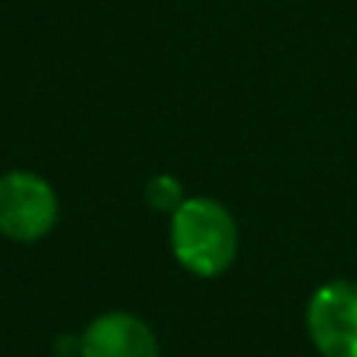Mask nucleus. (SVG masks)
Wrapping results in <instances>:
<instances>
[{
	"mask_svg": "<svg viewBox=\"0 0 357 357\" xmlns=\"http://www.w3.org/2000/svg\"><path fill=\"white\" fill-rule=\"evenodd\" d=\"M57 225V196L45 177L10 171L0 177V234L20 243L41 241Z\"/></svg>",
	"mask_w": 357,
	"mask_h": 357,
	"instance_id": "nucleus-2",
	"label": "nucleus"
},
{
	"mask_svg": "<svg viewBox=\"0 0 357 357\" xmlns=\"http://www.w3.org/2000/svg\"><path fill=\"white\" fill-rule=\"evenodd\" d=\"M171 250L193 275H218L237 253L234 218L215 199H183L171 212Z\"/></svg>",
	"mask_w": 357,
	"mask_h": 357,
	"instance_id": "nucleus-1",
	"label": "nucleus"
},
{
	"mask_svg": "<svg viewBox=\"0 0 357 357\" xmlns=\"http://www.w3.org/2000/svg\"><path fill=\"white\" fill-rule=\"evenodd\" d=\"M149 202L155 206V209L162 212H174L177 206H181V187H177L174 177H152L149 181V190H146Z\"/></svg>",
	"mask_w": 357,
	"mask_h": 357,
	"instance_id": "nucleus-5",
	"label": "nucleus"
},
{
	"mask_svg": "<svg viewBox=\"0 0 357 357\" xmlns=\"http://www.w3.org/2000/svg\"><path fill=\"white\" fill-rule=\"evenodd\" d=\"M307 329L323 357H357V284H323L307 307Z\"/></svg>",
	"mask_w": 357,
	"mask_h": 357,
	"instance_id": "nucleus-3",
	"label": "nucleus"
},
{
	"mask_svg": "<svg viewBox=\"0 0 357 357\" xmlns=\"http://www.w3.org/2000/svg\"><path fill=\"white\" fill-rule=\"evenodd\" d=\"M82 357H158V342L139 317L105 313L92 319L79 342Z\"/></svg>",
	"mask_w": 357,
	"mask_h": 357,
	"instance_id": "nucleus-4",
	"label": "nucleus"
}]
</instances>
